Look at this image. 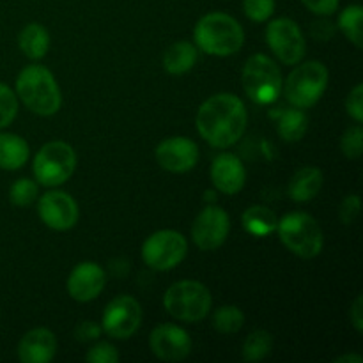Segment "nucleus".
Instances as JSON below:
<instances>
[{"mask_svg":"<svg viewBox=\"0 0 363 363\" xmlns=\"http://www.w3.org/2000/svg\"><path fill=\"white\" fill-rule=\"evenodd\" d=\"M247 108L238 96L222 92L206 99L197 112V130L213 147L227 149L247 130Z\"/></svg>","mask_w":363,"mask_h":363,"instance_id":"f257e3e1","label":"nucleus"},{"mask_svg":"<svg viewBox=\"0 0 363 363\" xmlns=\"http://www.w3.org/2000/svg\"><path fill=\"white\" fill-rule=\"evenodd\" d=\"M195 45L208 55L229 57L240 52L245 32L233 16L225 13H209L197 21L194 30Z\"/></svg>","mask_w":363,"mask_h":363,"instance_id":"f03ea898","label":"nucleus"},{"mask_svg":"<svg viewBox=\"0 0 363 363\" xmlns=\"http://www.w3.org/2000/svg\"><path fill=\"white\" fill-rule=\"evenodd\" d=\"M16 92L23 105L38 116L48 117L59 112L62 96L55 77L45 66L23 67L16 78Z\"/></svg>","mask_w":363,"mask_h":363,"instance_id":"7ed1b4c3","label":"nucleus"},{"mask_svg":"<svg viewBox=\"0 0 363 363\" xmlns=\"http://www.w3.org/2000/svg\"><path fill=\"white\" fill-rule=\"evenodd\" d=\"M277 233L284 247L301 259H314L321 254L325 236L318 220L307 213H289L277 223Z\"/></svg>","mask_w":363,"mask_h":363,"instance_id":"20e7f679","label":"nucleus"},{"mask_svg":"<svg viewBox=\"0 0 363 363\" xmlns=\"http://www.w3.org/2000/svg\"><path fill=\"white\" fill-rule=\"evenodd\" d=\"M165 311L183 323H199L211 311V293L195 280H181L170 286L163 296Z\"/></svg>","mask_w":363,"mask_h":363,"instance_id":"39448f33","label":"nucleus"},{"mask_svg":"<svg viewBox=\"0 0 363 363\" xmlns=\"http://www.w3.org/2000/svg\"><path fill=\"white\" fill-rule=\"evenodd\" d=\"M241 82L248 98L257 105H272L282 92V73L264 53H255L247 60Z\"/></svg>","mask_w":363,"mask_h":363,"instance_id":"423d86ee","label":"nucleus"},{"mask_svg":"<svg viewBox=\"0 0 363 363\" xmlns=\"http://www.w3.org/2000/svg\"><path fill=\"white\" fill-rule=\"evenodd\" d=\"M328 85V69L323 62L308 60L289 73L284 84L287 101L296 108H311L321 99Z\"/></svg>","mask_w":363,"mask_h":363,"instance_id":"0eeeda50","label":"nucleus"},{"mask_svg":"<svg viewBox=\"0 0 363 363\" xmlns=\"http://www.w3.org/2000/svg\"><path fill=\"white\" fill-rule=\"evenodd\" d=\"M77 169L74 149L66 142H48L34 158V176L43 186H60Z\"/></svg>","mask_w":363,"mask_h":363,"instance_id":"6e6552de","label":"nucleus"},{"mask_svg":"<svg viewBox=\"0 0 363 363\" xmlns=\"http://www.w3.org/2000/svg\"><path fill=\"white\" fill-rule=\"evenodd\" d=\"M188 243L177 230H158L151 234L142 245V259L156 272H169L186 257Z\"/></svg>","mask_w":363,"mask_h":363,"instance_id":"1a4fd4ad","label":"nucleus"},{"mask_svg":"<svg viewBox=\"0 0 363 363\" xmlns=\"http://www.w3.org/2000/svg\"><path fill=\"white\" fill-rule=\"evenodd\" d=\"M266 41L280 62L296 66L305 57V38L296 21L289 18H277L266 27Z\"/></svg>","mask_w":363,"mask_h":363,"instance_id":"9d476101","label":"nucleus"},{"mask_svg":"<svg viewBox=\"0 0 363 363\" xmlns=\"http://www.w3.org/2000/svg\"><path fill=\"white\" fill-rule=\"evenodd\" d=\"M142 323V307L135 298L117 296L106 305L101 319V330L112 339H130Z\"/></svg>","mask_w":363,"mask_h":363,"instance_id":"9b49d317","label":"nucleus"},{"mask_svg":"<svg viewBox=\"0 0 363 363\" xmlns=\"http://www.w3.org/2000/svg\"><path fill=\"white\" fill-rule=\"evenodd\" d=\"M229 230V215L222 208L208 206L195 218L194 225H191V238L201 250L211 252L225 243Z\"/></svg>","mask_w":363,"mask_h":363,"instance_id":"f8f14e48","label":"nucleus"},{"mask_svg":"<svg viewBox=\"0 0 363 363\" xmlns=\"http://www.w3.org/2000/svg\"><path fill=\"white\" fill-rule=\"evenodd\" d=\"M39 218L46 227L53 230H67L77 225L78 206L69 194L52 190L43 195L38 202Z\"/></svg>","mask_w":363,"mask_h":363,"instance_id":"ddd939ff","label":"nucleus"},{"mask_svg":"<svg viewBox=\"0 0 363 363\" xmlns=\"http://www.w3.org/2000/svg\"><path fill=\"white\" fill-rule=\"evenodd\" d=\"M149 347L163 362H181L191 353V339L176 325L156 326L149 337Z\"/></svg>","mask_w":363,"mask_h":363,"instance_id":"4468645a","label":"nucleus"},{"mask_svg":"<svg viewBox=\"0 0 363 363\" xmlns=\"http://www.w3.org/2000/svg\"><path fill=\"white\" fill-rule=\"evenodd\" d=\"M156 162L169 172H188L197 165L199 147L186 137H170L156 147Z\"/></svg>","mask_w":363,"mask_h":363,"instance_id":"2eb2a0df","label":"nucleus"},{"mask_svg":"<svg viewBox=\"0 0 363 363\" xmlns=\"http://www.w3.org/2000/svg\"><path fill=\"white\" fill-rule=\"evenodd\" d=\"M105 284L106 275L101 266H98L96 262L85 261L74 266L73 272L69 273L67 293L73 300L85 303V301L98 298L101 291L105 289Z\"/></svg>","mask_w":363,"mask_h":363,"instance_id":"dca6fc26","label":"nucleus"},{"mask_svg":"<svg viewBox=\"0 0 363 363\" xmlns=\"http://www.w3.org/2000/svg\"><path fill=\"white\" fill-rule=\"evenodd\" d=\"M211 181L218 191L225 195H236L243 190L247 181V170L236 155L222 152L211 165Z\"/></svg>","mask_w":363,"mask_h":363,"instance_id":"f3484780","label":"nucleus"},{"mask_svg":"<svg viewBox=\"0 0 363 363\" xmlns=\"http://www.w3.org/2000/svg\"><path fill=\"white\" fill-rule=\"evenodd\" d=\"M57 353V339L48 328H34L21 337L18 358L23 363H48Z\"/></svg>","mask_w":363,"mask_h":363,"instance_id":"a211bd4d","label":"nucleus"},{"mask_svg":"<svg viewBox=\"0 0 363 363\" xmlns=\"http://www.w3.org/2000/svg\"><path fill=\"white\" fill-rule=\"evenodd\" d=\"M323 181H325V177L318 167H303V169L296 170L294 176L291 177L287 194L296 202L312 201L321 191Z\"/></svg>","mask_w":363,"mask_h":363,"instance_id":"6ab92c4d","label":"nucleus"},{"mask_svg":"<svg viewBox=\"0 0 363 363\" xmlns=\"http://www.w3.org/2000/svg\"><path fill=\"white\" fill-rule=\"evenodd\" d=\"M28 144L14 133H0V169L18 170L27 163Z\"/></svg>","mask_w":363,"mask_h":363,"instance_id":"aec40b11","label":"nucleus"},{"mask_svg":"<svg viewBox=\"0 0 363 363\" xmlns=\"http://www.w3.org/2000/svg\"><path fill=\"white\" fill-rule=\"evenodd\" d=\"M243 222L245 230L248 234L255 238H266L269 234H273L277 230V223H279V218H277L275 213L272 211L266 206H250L247 211L243 213Z\"/></svg>","mask_w":363,"mask_h":363,"instance_id":"412c9836","label":"nucleus"},{"mask_svg":"<svg viewBox=\"0 0 363 363\" xmlns=\"http://www.w3.org/2000/svg\"><path fill=\"white\" fill-rule=\"evenodd\" d=\"M197 62V48L188 41L174 43L163 55V67L170 74H184Z\"/></svg>","mask_w":363,"mask_h":363,"instance_id":"4be33fe9","label":"nucleus"},{"mask_svg":"<svg viewBox=\"0 0 363 363\" xmlns=\"http://www.w3.org/2000/svg\"><path fill=\"white\" fill-rule=\"evenodd\" d=\"M20 50L32 60H39L50 48V34L43 25L28 23L18 35Z\"/></svg>","mask_w":363,"mask_h":363,"instance_id":"5701e85b","label":"nucleus"},{"mask_svg":"<svg viewBox=\"0 0 363 363\" xmlns=\"http://www.w3.org/2000/svg\"><path fill=\"white\" fill-rule=\"evenodd\" d=\"M308 128V119L305 116L303 108H289L286 112L280 113L279 119V135L284 138L286 142H298L303 138L305 131Z\"/></svg>","mask_w":363,"mask_h":363,"instance_id":"b1692460","label":"nucleus"},{"mask_svg":"<svg viewBox=\"0 0 363 363\" xmlns=\"http://www.w3.org/2000/svg\"><path fill=\"white\" fill-rule=\"evenodd\" d=\"M273 337L266 330H255L247 337L243 344V360L245 362H261L272 353Z\"/></svg>","mask_w":363,"mask_h":363,"instance_id":"393cba45","label":"nucleus"},{"mask_svg":"<svg viewBox=\"0 0 363 363\" xmlns=\"http://www.w3.org/2000/svg\"><path fill=\"white\" fill-rule=\"evenodd\" d=\"M362 18H363V9L362 6H358V4L347 6L339 16V28L344 32V35H346V38L357 46V48H362L363 46Z\"/></svg>","mask_w":363,"mask_h":363,"instance_id":"a878e982","label":"nucleus"},{"mask_svg":"<svg viewBox=\"0 0 363 363\" xmlns=\"http://www.w3.org/2000/svg\"><path fill=\"white\" fill-rule=\"evenodd\" d=\"M243 325L245 314L236 305H223L213 315V326L216 332L223 333V335H233V333L240 332Z\"/></svg>","mask_w":363,"mask_h":363,"instance_id":"bb28decb","label":"nucleus"},{"mask_svg":"<svg viewBox=\"0 0 363 363\" xmlns=\"http://www.w3.org/2000/svg\"><path fill=\"white\" fill-rule=\"evenodd\" d=\"M38 199V183L32 179H18L9 190V201L18 208H28Z\"/></svg>","mask_w":363,"mask_h":363,"instance_id":"cd10ccee","label":"nucleus"},{"mask_svg":"<svg viewBox=\"0 0 363 363\" xmlns=\"http://www.w3.org/2000/svg\"><path fill=\"white\" fill-rule=\"evenodd\" d=\"M340 149L342 155L350 160H358L363 151V130L360 126L350 128L344 131L342 138H340Z\"/></svg>","mask_w":363,"mask_h":363,"instance_id":"c85d7f7f","label":"nucleus"},{"mask_svg":"<svg viewBox=\"0 0 363 363\" xmlns=\"http://www.w3.org/2000/svg\"><path fill=\"white\" fill-rule=\"evenodd\" d=\"M18 113L16 94L7 85L0 84V130L9 126Z\"/></svg>","mask_w":363,"mask_h":363,"instance_id":"c756f323","label":"nucleus"},{"mask_svg":"<svg viewBox=\"0 0 363 363\" xmlns=\"http://www.w3.org/2000/svg\"><path fill=\"white\" fill-rule=\"evenodd\" d=\"M243 11L248 20L262 23L275 13V0H243Z\"/></svg>","mask_w":363,"mask_h":363,"instance_id":"7c9ffc66","label":"nucleus"},{"mask_svg":"<svg viewBox=\"0 0 363 363\" xmlns=\"http://www.w3.org/2000/svg\"><path fill=\"white\" fill-rule=\"evenodd\" d=\"M85 360L91 363H117L119 362V353L112 344L99 342L87 351Z\"/></svg>","mask_w":363,"mask_h":363,"instance_id":"2f4dec72","label":"nucleus"},{"mask_svg":"<svg viewBox=\"0 0 363 363\" xmlns=\"http://www.w3.org/2000/svg\"><path fill=\"white\" fill-rule=\"evenodd\" d=\"M360 208H362V202L358 195H347L346 199L342 201L339 209V216H340V222L344 225H351V223L357 222L358 215H360Z\"/></svg>","mask_w":363,"mask_h":363,"instance_id":"473e14b6","label":"nucleus"},{"mask_svg":"<svg viewBox=\"0 0 363 363\" xmlns=\"http://www.w3.org/2000/svg\"><path fill=\"white\" fill-rule=\"evenodd\" d=\"M346 110L358 124L363 121V85L358 84L346 99Z\"/></svg>","mask_w":363,"mask_h":363,"instance_id":"72a5a7b5","label":"nucleus"},{"mask_svg":"<svg viewBox=\"0 0 363 363\" xmlns=\"http://www.w3.org/2000/svg\"><path fill=\"white\" fill-rule=\"evenodd\" d=\"M308 11L319 16H330L339 9V0H301Z\"/></svg>","mask_w":363,"mask_h":363,"instance_id":"f704fd0d","label":"nucleus"},{"mask_svg":"<svg viewBox=\"0 0 363 363\" xmlns=\"http://www.w3.org/2000/svg\"><path fill=\"white\" fill-rule=\"evenodd\" d=\"M350 321L358 333L363 332V298L358 296L350 308Z\"/></svg>","mask_w":363,"mask_h":363,"instance_id":"c9c22d12","label":"nucleus"},{"mask_svg":"<svg viewBox=\"0 0 363 363\" xmlns=\"http://www.w3.org/2000/svg\"><path fill=\"white\" fill-rule=\"evenodd\" d=\"M103 330L99 328V326H96L94 323L87 321L84 323V325L78 326L77 330V339L80 340H92V339H98L99 333H101Z\"/></svg>","mask_w":363,"mask_h":363,"instance_id":"e433bc0d","label":"nucleus"},{"mask_svg":"<svg viewBox=\"0 0 363 363\" xmlns=\"http://www.w3.org/2000/svg\"><path fill=\"white\" fill-rule=\"evenodd\" d=\"M314 28H319L321 32H315V38L318 39H330L332 35L333 27H332V21H315Z\"/></svg>","mask_w":363,"mask_h":363,"instance_id":"4c0bfd02","label":"nucleus"},{"mask_svg":"<svg viewBox=\"0 0 363 363\" xmlns=\"http://www.w3.org/2000/svg\"><path fill=\"white\" fill-rule=\"evenodd\" d=\"M363 358L360 354H344V357H339L335 363H362Z\"/></svg>","mask_w":363,"mask_h":363,"instance_id":"58836bf2","label":"nucleus"}]
</instances>
